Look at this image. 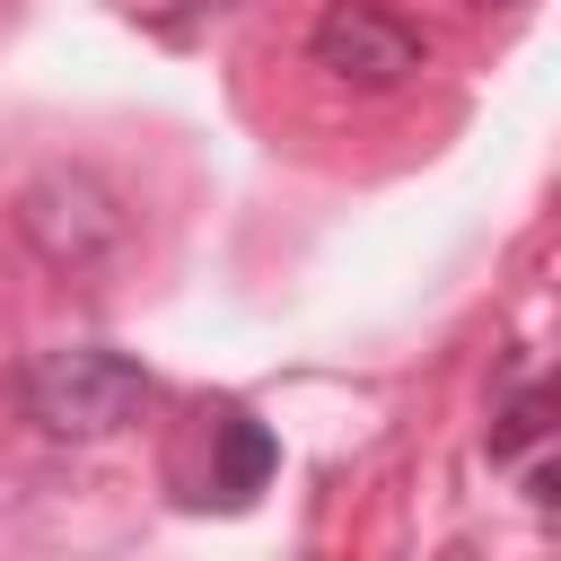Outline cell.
I'll return each instance as SVG.
<instances>
[{
    "instance_id": "cell-4",
    "label": "cell",
    "mask_w": 561,
    "mask_h": 561,
    "mask_svg": "<svg viewBox=\"0 0 561 561\" xmlns=\"http://www.w3.org/2000/svg\"><path fill=\"white\" fill-rule=\"evenodd\" d=\"M272 465H280V438L254 412H219V473H210V491L219 500H254L272 482Z\"/></svg>"
},
{
    "instance_id": "cell-2",
    "label": "cell",
    "mask_w": 561,
    "mask_h": 561,
    "mask_svg": "<svg viewBox=\"0 0 561 561\" xmlns=\"http://www.w3.org/2000/svg\"><path fill=\"white\" fill-rule=\"evenodd\" d=\"M18 237H26L35 263H53L61 280H88V272H105V263L123 254L131 219H123V202H114L88 167H44V175L18 193Z\"/></svg>"
},
{
    "instance_id": "cell-5",
    "label": "cell",
    "mask_w": 561,
    "mask_h": 561,
    "mask_svg": "<svg viewBox=\"0 0 561 561\" xmlns=\"http://www.w3.org/2000/svg\"><path fill=\"white\" fill-rule=\"evenodd\" d=\"M543 430H552V386H526V394H517V403H508V412L491 421V456L508 465V456H526V447H535Z\"/></svg>"
},
{
    "instance_id": "cell-6",
    "label": "cell",
    "mask_w": 561,
    "mask_h": 561,
    "mask_svg": "<svg viewBox=\"0 0 561 561\" xmlns=\"http://www.w3.org/2000/svg\"><path fill=\"white\" fill-rule=\"evenodd\" d=\"M482 9H508V0H482Z\"/></svg>"
},
{
    "instance_id": "cell-3",
    "label": "cell",
    "mask_w": 561,
    "mask_h": 561,
    "mask_svg": "<svg viewBox=\"0 0 561 561\" xmlns=\"http://www.w3.org/2000/svg\"><path fill=\"white\" fill-rule=\"evenodd\" d=\"M307 53H316V70L324 79H342V88H403L421 61H430V44L394 18V9H377V0H333L324 18H316V35H307Z\"/></svg>"
},
{
    "instance_id": "cell-1",
    "label": "cell",
    "mask_w": 561,
    "mask_h": 561,
    "mask_svg": "<svg viewBox=\"0 0 561 561\" xmlns=\"http://www.w3.org/2000/svg\"><path fill=\"white\" fill-rule=\"evenodd\" d=\"M18 403L53 438H114L149 403V368L123 359V351H105V342H70V351H44L18 377Z\"/></svg>"
}]
</instances>
